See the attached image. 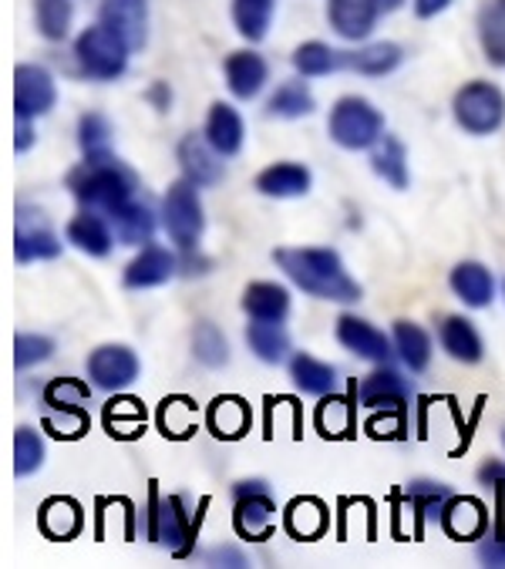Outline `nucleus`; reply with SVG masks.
<instances>
[{"instance_id": "a19ab883", "label": "nucleus", "mask_w": 505, "mask_h": 569, "mask_svg": "<svg viewBox=\"0 0 505 569\" xmlns=\"http://www.w3.org/2000/svg\"><path fill=\"white\" fill-rule=\"evenodd\" d=\"M192 355L202 368H222V365H229V340L222 337V330L216 323L202 320L192 330Z\"/></svg>"}, {"instance_id": "6e6d98bb", "label": "nucleus", "mask_w": 505, "mask_h": 569, "mask_svg": "<svg viewBox=\"0 0 505 569\" xmlns=\"http://www.w3.org/2000/svg\"><path fill=\"white\" fill-rule=\"evenodd\" d=\"M146 98H149V104H152L156 111H169V104H172V88H169L166 81H156V84L146 91Z\"/></svg>"}, {"instance_id": "b1692460", "label": "nucleus", "mask_w": 505, "mask_h": 569, "mask_svg": "<svg viewBox=\"0 0 505 569\" xmlns=\"http://www.w3.org/2000/svg\"><path fill=\"white\" fill-rule=\"evenodd\" d=\"M253 186H257V192L267 196V199H297V196L310 192L314 176L300 162H274L257 176V182H253Z\"/></svg>"}, {"instance_id": "4468645a", "label": "nucleus", "mask_w": 505, "mask_h": 569, "mask_svg": "<svg viewBox=\"0 0 505 569\" xmlns=\"http://www.w3.org/2000/svg\"><path fill=\"white\" fill-rule=\"evenodd\" d=\"M98 21L111 28L132 51L146 48L149 38V8L146 0H101Z\"/></svg>"}, {"instance_id": "f03ea898", "label": "nucleus", "mask_w": 505, "mask_h": 569, "mask_svg": "<svg viewBox=\"0 0 505 569\" xmlns=\"http://www.w3.org/2000/svg\"><path fill=\"white\" fill-rule=\"evenodd\" d=\"M68 189L85 209H98L108 216L121 202L136 199L139 176L125 166L111 149H101V152H88L85 162L68 172Z\"/></svg>"}, {"instance_id": "423d86ee", "label": "nucleus", "mask_w": 505, "mask_h": 569, "mask_svg": "<svg viewBox=\"0 0 505 569\" xmlns=\"http://www.w3.org/2000/svg\"><path fill=\"white\" fill-rule=\"evenodd\" d=\"M129 54L132 48L125 44L111 28H105L101 21L85 28L78 38H75V61H78V71L91 81H115L125 74L129 68Z\"/></svg>"}, {"instance_id": "7ed1b4c3", "label": "nucleus", "mask_w": 505, "mask_h": 569, "mask_svg": "<svg viewBox=\"0 0 505 569\" xmlns=\"http://www.w3.org/2000/svg\"><path fill=\"white\" fill-rule=\"evenodd\" d=\"M199 532V516L192 519L182 496H159V489H149L146 506V539L166 546L172 556H192Z\"/></svg>"}, {"instance_id": "f257e3e1", "label": "nucleus", "mask_w": 505, "mask_h": 569, "mask_svg": "<svg viewBox=\"0 0 505 569\" xmlns=\"http://www.w3.org/2000/svg\"><path fill=\"white\" fill-rule=\"evenodd\" d=\"M274 263L287 273V280L304 290L307 297L330 300V303H357L360 283L347 273L337 250L324 247H287L274 253Z\"/></svg>"}, {"instance_id": "c756f323", "label": "nucleus", "mask_w": 505, "mask_h": 569, "mask_svg": "<svg viewBox=\"0 0 505 569\" xmlns=\"http://www.w3.org/2000/svg\"><path fill=\"white\" fill-rule=\"evenodd\" d=\"M370 169H374L377 179H385L392 189H408L412 176H408V149H405V142L385 132V139L370 149Z\"/></svg>"}, {"instance_id": "aec40b11", "label": "nucleus", "mask_w": 505, "mask_h": 569, "mask_svg": "<svg viewBox=\"0 0 505 569\" xmlns=\"http://www.w3.org/2000/svg\"><path fill=\"white\" fill-rule=\"evenodd\" d=\"M438 345L442 351L458 361V365H478L485 358V345L482 333L475 330V323L462 313H448L438 320Z\"/></svg>"}, {"instance_id": "79ce46f5", "label": "nucleus", "mask_w": 505, "mask_h": 569, "mask_svg": "<svg viewBox=\"0 0 505 569\" xmlns=\"http://www.w3.org/2000/svg\"><path fill=\"white\" fill-rule=\"evenodd\" d=\"M71 18H75L71 0H38L34 4V24L48 41H65L71 31Z\"/></svg>"}, {"instance_id": "49530a36", "label": "nucleus", "mask_w": 505, "mask_h": 569, "mask_svg": "<svg viewBox=\"0 0 505 569\" xmlns=\"http://www.w3.org/2000/svg\"><path fill=\"white\" fill-rule=\"evenodd\" d=\"M51 358H55V340L51 337H44V333H18L14 337V365L21 371L38 368V365H44Z\"/></svg>"}, {"instance_id": "9b49d317", "label": "nucleus", "mask_w": 505, "mask_h": 569, "mask_svg": "<svg viewBox=\"0 0 505 569\" xmlns=\"http://www.w3.org/2000/svg\"><path fill=\"white\" fill-rule=\"evenodd\" d=\"M58 101V84L48 68L41 64H18L14 68V116L18 119H41Z\"/></svg>"}, {"instance_id": "4d7b16f0", "label": "nucleus", "mask_w": 505, "mask_h": 569, "mask_svg": "<svg viewBox=\"0 0 505 569\" xmlns=\"http://www.w3.org/2000/svg\"><path fill=\"white\" fill-rule=\"evenodd\" d=\"M448 4H452V0H412V8H415V14H418L422 21L438 18L442 11H448Z\"/></svg>"}, {"instance_id": "5fc2aeb1", "label": "nucleus", "mask_w": 505, "mask_h": 569, "mask_svg": "<svg viewBox=\"0 0 505 569\" xmlns=\"http://www.w3.org/2000/svg\"><path fill=\"white\" fill-rule=\"evenodd\" d=\"M179 267H182L186 277H202V273L209 270V260L199 257V250H186V253L179 257Z\"/></svg>"}, {"instance_id": "20e7f679", "label": "nucleus", "mask_w": 505, "mask_h": 569, "mask_svg": "<svg viewBox=\"0 0 505 569\" xmlns=\"http://www.w3.org/2000/svg\"><path fill=\"white\" fill-rule=\"evenodd\" d=\"M327 132L330 139L347 149V152H364L374 149L385 139V116L377 111L367 98L360 94H344L334 101L327 116Z\"/></svg>"}, {"instance_id": "bb28decb", "label": "nucleus", "mask_w": 505, "mask_h": 569, "mask_svg": "<svg viewBox=\"0 0 505 569\" xmlns=\"http://www.w3.org/2000/svg\"><path fill=\"white\" fill-rule=\"evenodd\" d=\"M402 61H405V51L395 41H374L357 51H344V68L357 71L364 78H385V74L398 71Z\"/></svg>"}, {"instance_id": "de8ad7c7", "label": "nucleus", "mask_w": 505, "mask_h": 569, "mask_svg": "<svg viewBox=\"0 0 505 569\" xmlns=\"http://www.w3.org/2000/svg\"><path fill=\"white\" fill-rule=\"evenodd\" d=\"M159 425L169 438H186L196 425V408L189 398H166L159 408Z\"/></svg>"}, {"instance_id": "4be33fe9", "label": "nucleus", "mask_w": 505, "mask_h": 569, "mask_svg": "<svg viewBox=\"0 0 505 569\" xmlns=\"http://www.w3.org/2000/svg\"><path fill=\"white\" fill-rule=\"evenodd\" d=\"M448 287L452 293L472 307V310H485L495 300V277L485 263L478 260H462L452 273H448Z\"/></svg>"}, {"instance_id": "f8f14e48", "label": "nucleus", "mask_w": 505, "mask_h": 569, "mask_svg": "<svg viewBox=\"0 0 505 569\" xmlns=\"http://www.w3.org/2000/svg\"><path fill=\"white\" fill-rule=\"evenodd\" d=\"M412 398V381L392 368V365H377L360 385H357V405L367 411H388V408H405Z\"/></svg>"}, {"instance_id": "37998d69", "label": "nucleus", "mask_w": 505, "mask_h": 569, "mask_svg": "<svg viewBox=\"0 0 505 569\" xmlns=\"http://www.w3.org/2000/svg\"><path fill=\"white\" fill-rule=\"evenodd\" d=\"M91 381L85 385L81 378H51L41 391L44 408H85L91 398Z\"/></svg>"}, {"instance_id": "a211bd4d", "label": "nucleus", "mask_w": 505, "mask_h": 569, "mask_svg": "<svg viewBox=\"0 0 505 569\" xmlns=\"http://www.w3.org/2000/svg\"><path fill=\"white\" fill-rule=\"evenodd\" d=\"M222 74H226V88L232 98L253 101L270 81V64L257 51H232L222 61Z\"/></svg>"}, {"instance_id": "ddd939ff", "label": "nucleus", "mask_w": 505, "mask_h": 569, "mask_svg": "<svg viewBox=\"0 0 505 569\" xmlns=\"http://www.w3.org/2000/svg\"><path fill=\"white\" fill-rule=\"evenodd\" d=\"M176 159H179L182 176H186L189 182H196L199 189H209V186L222 182V176H226V166H222L226 156H219V152L209 146V139L199 136V132L182 136V142H179V149H176Z\"/></svg>"}, {"instance_id": "8fccbe9b", "label": "nucleus", "mask_w": 505, "mask_h": 569, "mask_svg": "<svg viewBox=\"0 0 505 569\" xmlns=\"http://www.w3.org/2000/svg\"><path fill=\"white\" fill-rule=\"evenodd\" d=\"M111 126H108V119L105 116H98V111H88V116H81L78 119V146H81V152L88 156V152H101V149H108V142H111Z\"/></svg>"}, {"instance_id": "864d4df0", "label": "nucleus", "mask_w": 505, "mask_h": 569, "mask_svg": "<svg viewBox=\"0 0 505 569\" xmlns=\"http://www.w3.org/2000/svg\"><path fill=\"white\" fill-rule=\"evenodd\" d=\"M202 559H206L209 566H232V569L249 566L246 552H242V549H236V546H216V549L202 552Z\"/></svg>"}, {"instance_id": "72a5a7b5", "label": "nucleus", "mask_w": 505, "mask_h": 569, "mask_svg": "<svg viewBox=\"0 0 505 569\" xmlns=\"http://www.w3.org/2000/svg\"><path fill=\"white\" fill-rule=\"evenodd\" d=\"M274 14H277V0H232V24L249 44H257L270 34Z\"/></svg>"}, {"instance_id": "e433bc0d", "label": "nucleus", "mask_w": 505, "mask_h": 569, "mask_svg": "<svg viewBox=\"0 0 505 569\" xmlns=\"http://www.w3.org/2000/svg\"><path fill=\"white\" fill-rule=\"evenodd\" d=\"M206 421H209V431H212L216 438L232 441V438H242V435H246V428H249V408H246L242 398L222 395V398H216V401L209 405Z\"/></svg>"}, {"instance_id": "f704fd0d", "label": "nucleus", "mask_w": 505, "mask_h": 569, "mask_svg": "<svg viewBox=\"0 0 505 569\" xmlns=\"http://www.w3.org/2000/svg\"><path fill=\"white\" fill-rule=\"evenodd\" d=\"M38 526H41V532H44V536H51V539H71V536H78V532H81L85 516H81V506H78L75 499H61V496H55V499H48V502L41 506V512H38Z\"/></svg>"}, {"instance_id": "2eb2a0df", "label": "nucleus", "mask_w": 505, "mask_h": 569, "mask_svg": "<svg viewBox=\"0 0 505 569\" xmlns=\"http://www.w3.org/2000/svg\"><path fill=\"white\" fill-rule=\"evenodd\" d=\"M65 240H68L78 253L101 260V257L111 253V247H115L118 237H115V230H111V222H108L105 212H98V209H81L78 216L68 219V226H65Z\"/></svg>"}, {"instance_id": "3c124183", "label": "nucleus", "mask_w": 505, "mask_h": 569, "mask_svg": "<svg viewBox=\"0 0 505 569\" xmlns=\"http://www.w3.org/2000/svg\"><path fill=\"white\" fill-rule=\"evenodd\" d=\"M475 556L482 566H505V522L502 519H495V526L482 536Z\"/></svg>"}, {"instance_id": "c03bdc74", "label": "nucleus", "mask_w": 505, "mask_h": 569, "mask_svg": "<svg viewBox=\"0 0 505 569\" xmlns=\"http://www.w3.org/2000/svg\"><path fill=\"white\" fill-rule=\"evenodd\" d=\"M41 466H44V438L34 428L21 425L14 431V472L24 479V476H34Z\"/></svg>"}, {"instance_id": "a18cd8bd", "label": "nucleus", "mask_w": 505, "mask_h": 569, "mask_svg": "<svg viewBox=\"0 0 505 569\" xmlns=\"http://www.w3.org/2000/svg\"><path fill=\"white\" fill-rule=\"evenodd\" d=\"M44 431H51L55 438H81L88 431V411L85 408H44V418H41Z\"/></svg>"}, {"instance_id": "1a4fd4ad", "label": "nucleus", "mask_w": 505, "mask_h": 569, "mask_svg": "<svg viewBox=\"0 0 505 569\" xmlns=\"http://www.w3.org/2000/svg\"><path fill=\"white\" fill-rule=\"evenodd\" d=\"M334 337L344 351H350L354 358L360 361H370V365H392L398 358L395 351V340L377 330L370 320L357 317V313H340L337 323H334Z\"/></svg>"}, {"instance_id": "393cba45", "label": "nucleus", "mask_w": 505, "mask_h": 569, "mask_svg": "<svg viewBox=\"0 0 505 569\" xmlns=\"http://www.w3.org/2000/svg\"><path fill=\"white\" fill-rule=\"evenodd\" d=\"M202 136L209 139V146H212L219 156L232 159V156L242 149V139H246L242 116H239V111H236L232 104H226V101H212L209 116H206Z\"/></svg>"}, {"instance_id": "09e8293b", "label": "nucleus", "mask_w": 505, "mask_h": 569, "mask_svg": "<svg viewBox=\"0 0 505 569\" xmlns=\"http://www.w3.org/2000/svg\"><path fill=\"white\" fill-rule=\"evenodd\" d=\"M314 421H317V431H320L324 438H340V435H347V428H350V405H347L344 398L327 395L324 405H317Z\"/></svg>"}, {"instance_id": "412c9836", "label": "nucleus", "mask_w": 505, "mask_h": 569, "mask_svg": "<svg viewBox=\"0 0 505 569\" xmlns=\"http://www.w3.org/2000/svg\"><path fill=\"white\" fill-rule=\"evenodd\" d=\"M438 526L458 539V542H472V539H482L488 532V509L472 499V496H452L445 506H442V516H438Z\"/></svg>"}, {"instance_id": "0eeeda50", "label": "nucleus", "mask_w": 505, "mask_h": 569, "mask_svg": "<svg viewBox=\"0 0 505 569\" xmlns=\"http://www.w3.org/2000/svg\"><path fill=\"white\" fill-rule=\"evenodd\" d=\"M452 116L468 136H492L505 122V94L492 81H465L452 98Z\"/></svg>"}, {"instance_id": "6e6552de", "label": "nucleus", "mask_w": 505, "mask_h": 569, "mask_svg": "<svg viewBox=\"0 0 505 569\" xmlns=\"http://www.w3.org/2000/svg\"><path fill=\"white\" fill-rule=\"evenodd\" d=\"M232 526L242 539H267L277 522V502L270 499V486L264 479H242L232 486Z\"/></svg>"}, {"instance_id": "c85d7f7f", "label": "nucleus", "mask_w": 505, "mask_h": 569, "mask_svg": "<svg viewBox=\"0 0 505 569\" xmlns=\"http://www.w3.org/2000/svg\"><path fill=\"white\" fill-rule=\"evenodd\" d=\"M290 381L297 385L300 395H310V398H327L334 395L337 388V368L314 358V355H294L290 358Z\"/></svg>"}, {"instance_id": "603ef678", "label": "nucleus", "mask_w": 505, "mask_h": 569, "mask_svg": "<svg viewBox=\"0 0 505 569\" xmlns=\"http://www.w3.org/2000/svg\"><path fill=\"white\" fill-rule=\"evenodd\" d=\"M475 479H478V486H485V489L495 496V502H498V509H502V499H505V462H502V459H485V462L478 466Z\"/></svg>"}, {"instance_id": "4c0bfd02", "label": "nucleus", "mask_w": 505, "mask_h": 569, "mask_svg": "<svg viewBox=\"0 0 505 569\" xmlns=\"http://www.w3.org/2000/svg\"><path fill=\"white\" fill-rule=\"evenodd\" d=\"M284 529L294 539H317L327 529V506L320 499H294L284 512Z\"/></svg>"}, {"instance_id": "9d476101", "label": "nucleus", "mask_w": 505, "mask_h": 569, "mask_svg": "<svg viewBox=\"0 0 505 569\" xmlns=\"http://www.w3.org/2000/svg\"><path fill=\"white\" fill-rule=\"evenodd\" d=\"M88 381L98 391L118 395L125 388H132L142 375V361L132 348L125 345H101L88 355Z\"/></svg>"}, {"instance_id": "13d9d810", "label": "nucleus", "mask_w": 505, "mask_h": 569, "mask_svg": "<svg viewBox=\"0 0 505 569\" xmlns=\"http://www.w3.org/2000/svg\"><path fill=\"white\" fill-rule=\"evenodd\" d=\"M18 152H28L34 146V122L31 119H18V139H14Z\"/></svg>"}, {"instance_id": "7c9ffc66", "label": "nucleus", "mask_w": 505, "mask_h": 569, "mask_svg": "<svg viewBox=\"0 0 505 569\" xmlns=\"http://www.w3.org/2000/svg\"><path fill=\"white\" fill-rule=\"evenodd\" d=\"M452 496H455V492H452L445 482H432V479H415V482H408L405 502H408V509H412V522H415V532H418V536H422V526H425L428 519L438 522L442 506H445Z\"/></svg>"}, {"instance_id": "a878e982", "label": "nucleus", "mask_w": 505, "mask_h": 569, "mask_svg": "<svg viewBox=\"0 0 505 569\" xmlns=\"http://www.w3.org/2000/svg\"><path fill=\"white\" fill-rule=\"evenodd\" d=\"M242 310L249 313V320L284 323L290 317V290L274 280H257L242 290Z\"/></svg>"}, {"instance_id": "cd10ccee", "label": "nucleus", "mask_w": 505, "mask_h": 569, "mask_svg": "<svg viewBox=\"0 0 505 569\" xmlns=\"http://www.w3.org/2000/svg\"><path fill=\"white\" fill-rule=\"evenodd\" d=\"M392 340H395L398 361H402L412 375L428 371V365H432V337H428V330H425L422 323H415V320H395Z\"/></svg>"}, {"instance_id": "58836bf2", "label": "nucleus", "mask_w": 505, "mask_h": 569, "mask_svg": "<svg viewBox=\"0 0 505 569\" xmlns=\"http://www.w3.org/2000/svg\"><path fill=\"white\" fill-rule=\"evenodd\" d=\"M294 68L300 78H327L334 74L337 68H344V51H334L330 44L324 41H304L297 51H294Z\"/></svg>"}, {"instance_id": "5701e85b", "label": "nucleus", "mask_w": 505, "mask_h": 569, "mask_svg": "<svg viewBox=\"0 0 505 569\" xmlns=\"http://www.w3.org/2000/svg\"><path fill=\"white\" fill-rule=\"evenodd\" d=\"M108 222H111L118 243H125V247H146V243H152L156 212L146 202H139V199H129V202H121L118 209H111Z\"/></svg>"}, {"instance_id": "bf43d9fd", "label": "nucleus", "mask_w": 505, "mask_h": 569, "mask_svg": "<svg viewBox=\"0 0 505 569\" xmlns=\"http://www.w3.org/2000/svg\"><path fill=\"white\" fill-rule=\"evenodd\" d=\"M405 4V0H377V8H382V14H392Z\"/></svg>"}, {"instance_id": "6ab92c4d", "label": "nucleus", "mask_w": 505, "mask_h": 569, "mask_svg": "<svg viewBox=\"0 0 505 569\" xmlns=\"http://www.w3.org/2000/svg\"><path fill=\"white\" fill-rule=\"evenodd\" d=\"M377 18H382L377 0H327V21L344 41H367Z\"/></svg>"}, {"instance_id": "052dcab7", "label": "nucleus", "mask_w": 505, "mask_h": 569, "mask_svg": "<svg viewBox=\"0 0 505 569\" xmlns=\"http://www.w3.org/2000/svg\"><path fill=\"white\" fill-rule=\"evenodd\" d=\"M502 297H505V283H502Z\"/></svg>"}, {"instance_id": "2f4dec72", "label": "nucleus", "mask_w": 505, "mask_h": 569, "mask_svg": "<svg viewBox=\"0 0 505 569\" xmlns=\"http://www.w3.org/2000/svg\"><path fill=\"white\" fill-rule=\"evenodd\" d=\"M478 41L492 68H505V0H482Z\"/></svg>"}, {"instance_id": "dca6fc26", "label": "nucleus", "mask_w": 505, "mask_h": 569, "mask_svg": "<svg viewBox=\"0 0 505 569\" xmlns=\"http://www.w3.org/2000/svg\"><path fill=\"white\" fill-rule=\"evenodd\" d=\"M28 216H31L28 209H21V216H18V233H14V257H18V263L58 260L61 257V237L41 219V212H34V222Z\"/></svg>"}, {"instance_id": "ea45409f", "label": "nucleus", "mask_w": 505, "mask_h": 569, "mask_svg": "<svg viewBox=\"0 0 505 569\" xmlns=\"http://www.w3.org/2000/svg\"><path fill=\"white\" fill-rule=\"evenodd\" d=\"M105 425L118 438H136L146 431V408L136 398H111L105 408Z\"/></svg>"}, {"instance_id": "c9c22d12", "label": "nucleus", "mask_w": 505, "mask_h": 569, "mask_svg": "<svg viewBox=\"0 0 505 569\" xmlns=\"http://www.w3.org/2000/svg\"><path fill=\"white\" fill-rule=\"evenodd\" d=\"M314 108H317L314 91H310L304 81H284V84L270 94V101H267V111H270V116H274V119H284V122L307 119V116H314Z\"/></svg>"}, {"instance_id": "f3484780", "label": "nucleus", "mask_w": 505, "mask_h": 569, "mask_svg": "<svg viewBox=\"0 0 505 569\" xmlns=\"http://www.w3.org/2000/svg\"><path fill=\"white\" fill-rule=\"evenodd\" d=\"M179 273V257L166 247H142L136 260L125 267L121 283L125 290H152L169 283Z\"/></svg>"}, {"instance_id": "473e14b6", "label": "nucleus", "mask_w": 505, "mask_h": 569, "mask_svg": "<svg viewBox=\"0 0 505 569\" xmlns=\"http://www.w3.org/2000/svg\"><path fill=\"white\" fill-rule=\"evenodd\" d=\"M246 345L264 365H280L290 351V333L277 320H253L246 327Z\"/></svg>"}, {"instance_id": "39448f33", "label": "nucleus", "mask_w": 505, "mask_h": 569, "mask_svg": "<svg viewBox=\"0 0 505 569\" xmlns=\"http://www.w3.org/2000/svg\"><path fill=\"white\" fill-rule=\"evenodd\" d=\"M162 230L169 233V240L176 243L179 253L199 250V240L206 230V212H202L199 186L189 182L186 176L176 179L169 186V192L162 196Z\"/></svg>"}]
</instances>
